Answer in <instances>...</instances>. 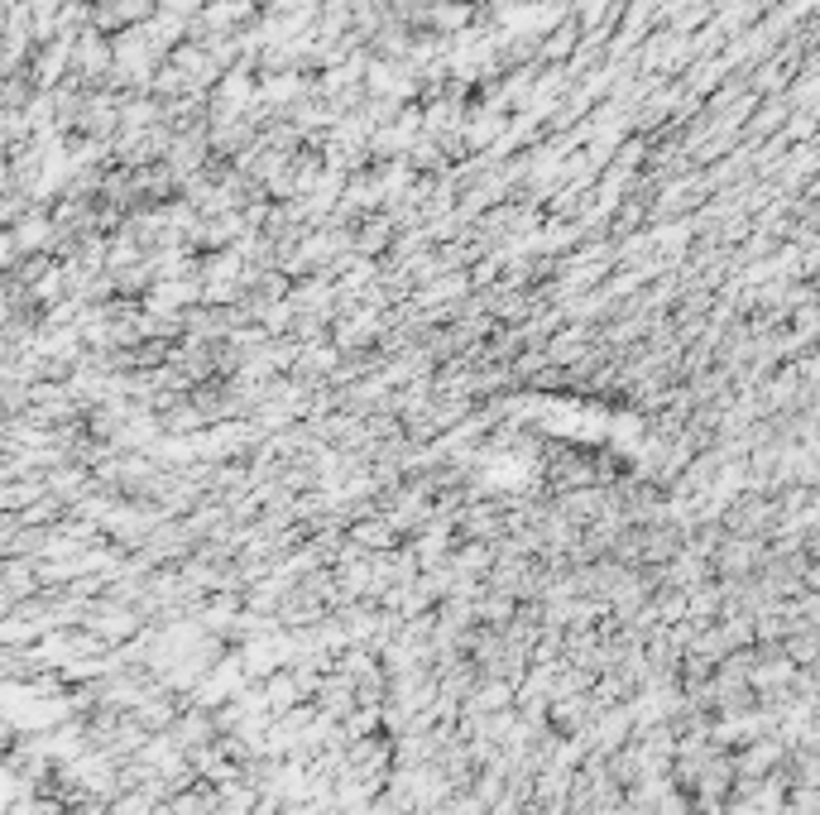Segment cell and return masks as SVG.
Segmentation results:
<instances>
[{
  "label": "cell",
  "mask_w": 820,
  "mask_h": 815,
  "mask_svg": "<svg viewBox=\"0 0 820 815\" xmlns=\"http://www.w3.org/2000/svg\"><path fill=\"white\" fill-rule=\"evenodd\" d=\"M432 20H437V29H461L470 20V10L466 6H442V10H432Z\"/></svg>",
  "instance_id": "6da1fadb"
}]
</instances>
